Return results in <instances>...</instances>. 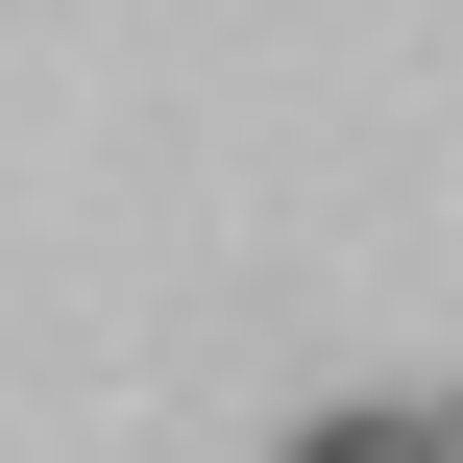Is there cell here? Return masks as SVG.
Returning a JSON list of instances; mask_svg holds the SVG:
<instances>
[{"instance_id":"cell-1","label":"cell","mask_w":463,"mask_h":463,"mask_svg":"<svg viewBox=\"0 0 463 463\" xmlns=\"http://www.w3.org/2000/svg\"><path fill=\"white\" fill-rule=\"evenodd\" d=\"M293 463H439V439H415V415H317Z\"/></svg>"},{"instance_id":"cell-2","label":"cell","mask_w":463,"mask_h":463,"mask_svg":"<svg viewBox=\"0 0 463 463\" xmlns=\"http://www.w3.org/2000/svg\"><path fill=\"white\" fill-rule=\"evenodd\" d=\"M415 439H439V463H463V391H439V415H415Z\"/></svg>"}]
</instances>
